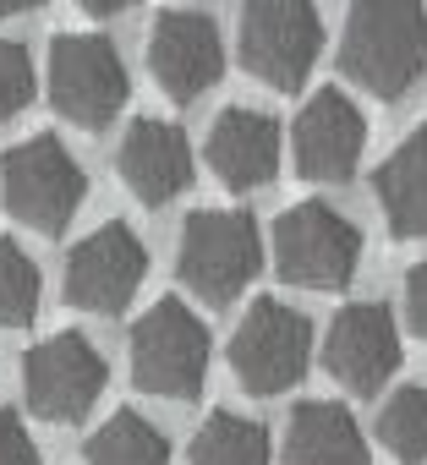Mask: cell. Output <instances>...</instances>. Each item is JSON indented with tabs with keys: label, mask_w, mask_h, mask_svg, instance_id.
<instances>
[{
	"label": "cell",
	"mask_w": 427,
	"mask_h": 465,
	"mask_svg": "<svg viewBox=\"0 0 427 465\" xmlns=\"http://www.w3.org/2000/svg\"><path fill=\"white\" fill-rule=\"evenodd\" d=\"M340 66L356 88L372 99H400L427 72V12L422 0H356L345 34H340Z\"/></svg>",
	"instance_id": "obj_1"
},
{
	"label": "cell",
	"mask_w": 427,
	"mask_h": 465,
	"mask_svg": "<svg viewBox=\"0 0 427 465\" xmlns=\"http://www.w3.org/2000/svg\"><path fill=\"white\" fill-rule=\"evenodd\" d=\"M258 269H263V236H258V219L253 213H242V208H197L181 224L175 274L208 307L236 302L253 285Z\"/></svg>",
	"instance_id": "obj_2"
},
{
	"label": "cell",
	"mask_w": 427,
	"mask_h": 465,
	"mask_svg": "<svg viewBox=\"0 0 427 465\" xmlns=\"http://www.w3.org/2000/svg\"><path fill=\"white\" fill-rule=\"evenodd\" d=\"M318 50H323V17L313 0H247L236 55L263 88L296 94L313 77Z\"/></svg>",
	"instance_id": "obj_3"
},
{
	"label": "cell",
	"mask_w": 427,
	"mask_h": 465,
	"mask_svg": "<svg viewBox=\"0 0 427 465\" xmlns=\"http://www.w3.org/2000/svg\"><path fill=\"white\" fill-rule=\"evenodd\" d=\"M0 197H6V213L17 224L55 236V230H66L72 213L83 208L88 175L66 153V143H55L50 132H39V137L6 148V159H0Z\"/></svg>",
	"instance_id": "obj_4"
},
{
	"label": "cell",
	"mask_w": 427,
	"mask_h": 465,
	"mask_svg": "<svg viewBox=\"0 0 427 465\" xmlns=\"http://www.w3.org/2000/svg\"><path fill=\"white\" fill-rule=\"evenodd\" d=\"M362 263V230L329 203H296L274 224V269L302 291H345Z\"/></svg>",
	"instance_id": "obj_5"
},
{
	"label": "cell",
	"mask_w": 427,
	"mask_h": 465,
	"mask_svg": "<svg viewBox=\"0 0 427 465\" xmlns=\"http://www.w3.org/2000/svg\"><path fill=\"white\" fill-rule=\"evenodd\" d=\"M132 378L143 394H159V400H192L208 378V329L203 318L164 296L154 302L137 329H132Z\"/></svg>",
	"instance_id": "obj_6"
},
{
	"label": "cell",
	"mask_w": 427,
	"mask_h": 465,
	"mask_svg": "<svg viewBox=\"0 0 427 465\" xmlns=\"http://www.w3.org/2000/svg\"><path fill=\"white\" fill-rule=\"evenodd\" d=\"M307 361H313V323L296 307L274 302V296L253 302L247 318L236 323V334H231L236 383L247 394H285L291 383H302Z\"/></svg>",
	"instance_id": "obj_7"
},
{
	"label": "cell",
	"mask_w": 427,
	"mask_h": 465,
	"mask_svg": "<svg viewBox=\"0 0 427 465\" xmlns=\"http://www.w3.org/2000/svg\"><path fill=\"white\" fill-rule=\"evenodd\" d=\"M132 94V77H126V61L115 55L110 39L99 34H61L55 50H50V99L55 110L83 126V132H99L121 115Z\"/></svg>",
	"instance_id": "obj_8"
},
{
	"label": "cell",
	"mask_w": 427,
	"mask_h": 465,
	"mask_svg": "<svg viewBox=\"0 0 427 465\" xmlns=\"http://www.w3.org/2000/svg\"><path fill=\"white\" fill-rule=\"evenodd\" d=\"M104 378H110L104 356L77 329L39 340L23 356V394H28L34 416H45V421H83L94 411V400L104 394Z\"/></svg>",
	"instance_id": "obj_9"
},
{
	"label": "cell",
	"mask_w": 427,
	"mask_h": 465,
	"mask_svg": "<svg viewBox=\"0 0 427 465\" xmlns=\"http://www.w3.org/2000/svg\"><path fill=\"white\" fill-rule=\"evenodd\" d=\"M143 274H148V247L137 242L132 224L110 219V224H99L94 236H83L72 247V258H66V302L83 307V312L115 318L137 296Z\"/></svg>",
	"instance_id": "obj_10"
},
{
	"label": "cell",
	"mask_w": 427,
	"mask_h": 465,
	"mask_svg": "<svg viewBox=\"0 0 427 465\" xmlns=\"http://www.w3.org/2000/svg\"><path fill=\"white\" fill-rule=\"evenodd\" d=\"M323 367L351 394H378L400 372V329H394V312L378 307V302L340 307L334 323H329V334H323Z\"/></svg>",
	"instance_id": "obj_11"
},
{
	"label": "cell",
	"mask_w": 427,
	"mask_h": 465,
	"mask_svg": "<svg viewBox=\"0 0 427 465\" xmlns=\"http://www.w3.org/2000/svg\"><path fill=\"white\" fill-rule=\"evenodd\" d=\"M148 72L175 104L208 94L225 77V39H220V28H214V17H203V12H164L154 23V34H148Z\"/></svg>",
	"instance_id": "obj_12"
},
{
	"label": "cell",
	"mask_w": 427,
	"mask_h": 465,
	"mask_svg": "<svg viewBox=\"0 0 427 465\" xmlns=\"http://www.w3.org/2000/svg\"><path fill=\"white\" fill-rule=\"evenodd\" d=\"M291 143H296V170L307 181H351L362 143H367V121L340 88H318L302 104Z\"/></svg>",
	"instance_id": "obj_13"
},
{
	"label": "cell",
	"mask_w": 427,
	"mask_h": 465,
	"mask_svg": "<svg viewBox=\"0 0 427 465\" xmlns=\"http://www.w3.org/2000/svg\"><path fill=\"white\" fill-rule=\"evenodd\" d=\"M115 170H121V181L137 203L164 208L192 186V143H186L181 126L143 115V121L126 126V137L115 148Z\"/></svg>",
	"instance_id": "obj_14"
},
{
	"label": "cell",
	"mask_w": 427,
	"mask_h": 465,
	"mask_svg": "<svg viewBox=\"0 0 427 465\" xmlns=\"http://www.w3.org/2000/svg\"><path fill=\"white\" fill-rule=\"evenodd\" d=\"M208 164L231 192L269 186L274 170H280V126H274V115L247 110V104L220 110L214 126H208Z\"/></svg>",
	"instance_id": "obj_15"
},
{
	"label": "cell",
	"mask_w": 427,
	"mask_h": 465,
	"mask_svg": "<svg viewBox=\"0 0 427 465\" xmlns=\"http://www.w3.org/2000/svg\"><path fill=\"white\" fill-rule=\"evenodd\" d=\"M285 465H367V438L345 405L302 400L285 421Z\"/></svg>",
	"instance_id": "obj_16"
},
{
	"label": "cell",
	"mask_w": 427,
	"mask_h": 465,
	"mask_svg": "<svg viewBox=\"0 0 427 465\" xmlns=\"http://www.w3.org/2000/svg\"><path fill=\"white\" fill-rule=\"evenodd\" d=\"M372 192H378V208H383V219H389V230L400 242L427 236V126H416L378 164Z\"/></svg>",
	"instance_id": "obj_17"
},
{
	"label": "cell",
	"mask_w": 427,
	"mask_h": 465,
	"mask_svg": "<svg viewBox=\"0 0 427 465\" xmlns=\"http://www.w3.org/2000/svg\"><path fill=\"white\" fill-rule=\"evenodd\" d=\"M269 460H274L269 427L236 411H214L192 438V465H269Z\"/></svg>",
	"instance_id": "obj_18"
},
{
	"label": "cell",
	"mask_w": 427,
	"mask_h": 465,
	"mask_svg": "<svg viewBox=\"0 0 427 465\" xmlns=\"http://www.w3.org/2000/svg\"><path fill=\"white\" fill-rule=\"evenodd\" d=\"M88 465H170V438L137 416V411H115L88 443H83Z\"/></svg>",
	"instance_id": "obj_19"
},
{
	"label": "cell",
	"mask_w": 427,
	"mask_h": 465,
	"mask_svg": "<svg viewBox=\"0 0 427 465\" xmlns=\"http://www.w3.org/2000/svg\"><path fill=\"white\" fill-rule=\"evenodd\" d=\"M378 438L400 465H427V383H405L389 394L378 416Z\"/></svg>",
	"instance_id": "obj_20"
},
{
	"label": "cell",
	"mask_w": 427,
	"mask_h": 465,
	"mask_svg": "<svg viewBox=\"0 0 427 465\" xmlns=\"http://www.w3.org/2000/svg\"><path fill=\"white\" fill-rule=\"evenodd\" d=\"M39 263L12 236H0V329H28L39 318Z\"/></svg>",
	"instance_id": "obj_21"
},
{
	"label": "cell",
	"mask_w": 427,
	"mask_h": 465,
	"mask_svg": "<svg viewBox=\"0 0 427 465\" xmlns=\"http://www.w3.org/2000/svg\"><path fill=\"white\" fill-rule=\"evenodd\" d=\"M34 104V61L23 45L0 39V121H12Z\"/></svg>",
	"instance_id": "obj_22"
},
{
	"label": "cell",
	"mask_w": 427,
	"mask_h": 465,
	"mask_svg": "<svg viewBox=\"0 0 427 465\" xmlns=\"http://www.w3.org/2000/svg\"><path fill=\"white\" fill-rule=\"evenodd\" d=\"M0 465H39V443L28 438L17 411H0Z\"/></svg>",
	"instance_id": "obj_23"
},
{
	"label": "cell",
	"mask_w": 427,
	"mask_h": 465,
	"mask_svg": "<svg viewBox=\"0 0 427 465\" xmlns=\"http://www.w3.org/2000/svg\"><path fill=\"white\" fill-rule=\"evenodd\" d=\"M405 323L416 340H427V263H416L405 274Z\"/></svg>",
	"instance_id": "obj_24"
},
{
	"label": "cell",
	"mask_w": 427,
	"mask_h": 465,
	"mask_svg": "<svg viewBox=\"0 0 427 465\" xmlns=\"http://www.w3.org/2000/svg\"><path fill=\"white\" fill-rule=\"evenodd\" d=\"M83 12H94V17H115V12H132L137 0H77Z\"/></svg>",
	"instance_id": "obj_25"
},
{
	"label": "cell",
	"mask_w": 427,
	"mask_h": 465,
	"mask_svg": "<svg viewBox=\"0 0 427 465\" xmlns=\"http://www.w3.org/2000/svg\"><path fill=\"white\" fill-rule=\"evenodd\" d=\"M45 0H0V17H23V12H39Z\"/></svg>",
	"instance_id": "obj_26"
}]
</instances>
